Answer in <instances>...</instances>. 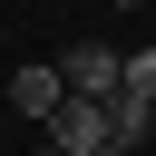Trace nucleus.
Segmentation results:
<instances>
[{
	"label": "nucleus",
	"instance_id": "f257e3e1",
	"mask_svg": "<svg viewBox=\"0 0 156 156\" xmlns=\"http://www.w3.org/2000/svg\"><path fill=\"white\" fill-rule=\"evenodd\" d=\"M58 78H68V98H117L127 88V49L78 39V49H58Z\"/></svg>",
	"mask_w": 156,
	"mask_h": 156
},
{
	"label": "nucleus",
	"instance_id": "f03ea898",
	"mask_svg": "<svg viewBox=\"0 0 156 156\" xmlns=\"http://www.w3.org/2000/svg\"><path fill=\"white\" fill-rule=\"evenodd\" d=\"M10 107L49 127V117L68 107V78H58V58H29V68H10Z\"/></svg>",
	"mask_w": 156,
	"mask_h": 156
},
{
	"label": "nucleus",
	"instance_id": "7ed1b4c3",
	"mask_svg": "<svg viewBox=\"0 0 156 156\" xmlns=\"http://www.w3.org/2000/svg\"><path fill=\"white\" fill-rule=\"evenodd\" d=\"M107 117H117V146H146V127H156V98L117 88V98H107Z\"/></svg>",
	"mask_w": 156,
	"mask_h": 156
},
{
	"label": "nucleus",
	"instance_id": "20e7f679",
	"mask_svg": "<svg viewBox=\"0 0 156 156\" xmlns=\"http://www.w3.org/2000/svg\"><path fill=\"white\" fill-rule=\"evenodd\" d=\"M127 88H136V98H156V49H127Z\"/></svg>",
	"mask_w": 156,
	"mask_h": 156
},
{
	"label": "nucleus",
	"instance_id": "39448f33",
	"mask_svg": "<svg viewBox=\"0 0 156 156\" xmlns=\"http://www.w3.org/2000/svg\"><path fill=\"white\" fill-rule=\"evenodd\" d=\"M117 10H146V0H117Z\"/></svg>",
	"mask_w": 156,
	"mask_h": 156
},
{
	"label": "nucleus",
	"instance_id": "423d86ee",
	"mask_svg": "<svg viewBox=\"0 0 156 156\" xmlns=\"http://www.w3.org/2000/svg\"><path fill=\"white\" fill-rule=\"evenodd\" d=\"M39 156H58V146H39Z\"/></svg>",
	"mask_w": 156,
	"mask_h": 156
}]
</instances>
